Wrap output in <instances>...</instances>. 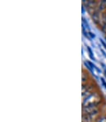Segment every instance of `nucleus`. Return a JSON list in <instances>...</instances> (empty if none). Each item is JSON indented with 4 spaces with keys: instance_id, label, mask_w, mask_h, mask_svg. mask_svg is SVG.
Masks as SVG:
<instances>
[{
    "instance_id": "obj_2",
    "label": "nucleus",
    "mask_w": 106,
    "mask_h": 122,
    "mask_svg": "<svg viewBox=\"0 0 106 122\" xmlns=\"http://www.w3.org/2000/svg\"><path fill=\"white\" fill-rule=\"evenodd\" d=\"M100 108L98 106H89L82 107V115H99Z\"/></svg>"
},
{
    "instance_id": "obj_9",
    "label": "nucleus",
    "mask_w": 106,
    "mask_h": 122,
    "mask_svg": "<svg viewBox=\"0 0 106 122\" xmlns=\"http://www.w3.org/2000/svg\"><path fill=\"white\" fill-rule=\"evenodd\" d=\"M82 27H84L85 29H87L90 30V26H89V24H88L87 21L86 20V18L82 17Z\"/></svg>"
},
{
    "instance_id": "obj_5",
    "label": "nucleus",
    "mask_w": 106,
    "mask_h": 122,
    "mask_svg": "<svg viewBox=\"0 0 106 122\" xmlns=\"http://www.w3.org/2000/svg\"><path fill=\"white\" fill-rule=\"evenodd\" d=\"M82 5H84V6L86 5V6L89 8H96V7L97 6V2L92 1V0H90V1L83 0V2H82Z\"/></svg>"
},
{
    "instance_id": "obj_14",
    "label": "nucleus",
    "mask_w": 106,
    "mask_h": 122,
    "mask_svg": "<svg viewBox=\"0 0 106 122\" xmlns=\"http://www.w3.org/2000/svg\"><path fill=\"white\" fill-rule=\"evenodd\" d=\"M104 26H106V12L105 14L104 15Z\"/></svg>"
},
{
    "instance_id": "obj_3",
    "label": "nucleus",
    "mask_w": 106,
    "mask_h": 122,
    "mask_svg": "<svg viewBox=\"0 0 106 122\" xmlns=\"http://www.w3.org/2000/svg\"><path fill=\"white\" fill-rule=\"evenodd\" d=\"M82 98L85 99V98L89 96L90 94L94 92L95 86H93V84L87 83V84H86V85H82Z\"/></svg>"
},
{
    "instance_id": "obj_6",
    "label": "nucleus",
    "mask_w": 106,
    "mask_h": 122,
    "mask_svg": "<svg viewBox=\"0 0 106 122\" xmlns=\"http://www.w3.org/2000/svg\"><path fill=\"white\" fill-rule=\"evenodd\" d=\"M88 79H89V76H88V74L87 73H85V72H82V85H86V84L88 83Z\"/></svg>"
},
{
    "instance_id": "obj_12",
    "label": "nucleus",
    "mask_w": 106,
    "mask_h": 122,
    "mask_svg": "<svg viewBox=\"0 0 106 122\" xmlns=\"http://www.w3.org/2000/svg\"><path fill=\"white\" fill-rule=\"evenodd\" d=\"M100 81H101V83H102V85H103V87L106 89V81H105V78L101 77V78H100Z\"/></svg>"
},
{
    "instance_id": "obj_13",
    "label": "nucleus",
    "mask_w": 106,
    "mask_h": 122,
    "mask_svg": "<svg viewBox=\"0 0 106 122\" xmlns=\"http://www.w3.org/2000/svg\"><path fill=\"white\" fill-rule=\"evenodd\" d=\"M100 43L102 44V46L105 47V49L106 50V43H105V41L103 40V39H101V38H100Z\"/></svg>"
},
{
    "instance_id": "obj_8",
    "label": "nucleus",
    "mask_w": 106,
    "mask_h": 122,
    "mask_svg": "<svg viewBox=\"0 0 106 122\" xmlns=\"http://www.w3.org/2000/svg\"><path fill=\"white\" fill-rule=\"evenodd\" d=\"M87 51H88V53H89V57L90 59H91V60H96V59H95V56H94V53H93L92 50H91V48L90 47V46H87Z\"/></svg>"
},
{
    "instance_id": "obj_11",
    "label": "nucleus",
    "mask_w": 106,
    "mask_h": 122,
    "mask_svg": "<svg viewBox=\"0 0 106 122\" xmlns=\"http://www.w3.org/2000/svg\"><path fill=\"white\" fill-rule=\"evenodd\" d=\"M88 36H89V37H90V39H91V40L96 38V35H95L94 33H92L91 31H88Z\"/></svg>"
},
{
    "instance_id": "obj_10",
    "label": "nucleus",
    "mask_w": 106,
    "mask_h": 122,
    "mask_svg": "<svg viewBox=\"0 0 106 122\" xmlns=\"http://www.w3.org/2000/svg\"><path fill=\"white\" fill-rule=\"evenodd\" d=\"M96 122H106V116H100L98 118Z\"/></svg>"
},
{
    "instance_id": "obj_1",
    "label": "nucleus",
    "mask_w": 106,
    "mask_h": 122,
    "mask_svg": "<svg viewBox=\"0 0 106 122\" xmlns=\"http://www.w3.org/2000/svg\"><path fill=\"white\" fill-rule=\"evenodd\" d=\"M102 102V97L97 92H94L89 96L87 97L82 101V107H89V106H98Z\"/></svg>"
},
{
    "instance_id": "obj_15",
    "label": "nucleus",
    "mask_w": 106,
    "mask_h": 122,
    "mask_svg": "<svg viewBox=\"0 0 106 122\" xmlns=\"http://www.w3.org/2000/svg\"><path fill=\"white\" fill-rule=\"evenodd\" d=\"M100 51H101V52H102V53H103L104 56H105V58H106V53H105V51H104V50H103V49H101V48H100Z\"/></svg>"
},
{
    "instance_id": "obj_7",
    "label": "nucleus",
    "mask_w": 106,
    "mask_h": 122,
    "mask_svg": "<svg viewBox=\"0 0 106 122\" xmlns=\"http://www.w3.org/2000/svg\"><path fill=\"white\" fill-rule=\"evenodd\" d=\"M105 9H106V0H103V1H100V5H99L97 10L100 11V12H102Z\"/></svg>"
},
{
    "instance_id": "obj_4",
    "label": "nucleus",
    "mask_w": 106,
    "mask_h": 122,
    "mask_svg": "<svg viewBox=\"0 0 106 122\" xmlns=\"http://www.w3.org/2000/svg\"><path fill=\"white\" fill-rule=\"evenodd\" d=\"M99 115H82V122H96Z\"/></svg>"
}]
</instances>
